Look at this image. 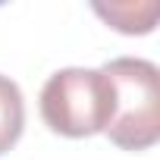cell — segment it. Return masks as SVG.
Masks as SVG:
<instances>
[{
    "mask_svg": "<svg viewBox=\"0 0 160 160\" xmlns=\"http://www.w3.org/2000/svg\"><path fill=\"white\" fill-rule=\"evenodd\" d=\"M116 94L107 138L122 151H148L160 141V72L151 60L119 57L101 69Z\"/></svg>",
    "mask_w": 160,
    "mask_h": 160,
    "instance_id": "6da1fadb",
    "label": "cell"
},
{
    "mask_svg": "<svg viewBox=\"0 0 160 160\" xmlns=\"http://www.w3.org/2000/svg\"><path fill=\"white\" fill-rule=\"evenodd\" d=\"M116 110V94L101 69H60L41 88L44 122L66 138H88L110 126Z\"/></svg>",
    "mask_w": 160,
    "mask_h": 160,
    "instance_id": "7a4b0ae2",
    "label": "cell"
},
{
    "mask_svg": "<svg viewBox=\"0 0 160 160\" xmlns=\"http://www.w3.org/2000/svg\"><path fill=\"white\" fill-rule=\"evenodd\" d=\"M94 13L122 35H148L157 25L160 7L157 3H94Z\"/></svg>",
    "mask_w": 160,
    "mask_h": 160,
    "instance_id": "3957f363",
    "label": "cell"
},
{
    "mask_svg": "<svg viewBox=\"0 0 160 160\" xmlns=\"http://www.w3.org/2000/svg\"><path fill=\"white\" fill-rule=\"evenodd\" d=\"M25 129V101L10 75H0V154H7Z\"/></svg>",
    "mask_w": 160,
    "mask_h": 160,
    "instance_id": "277c9868",
    "label": "cell"
}]
</instances>
